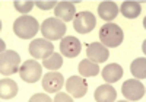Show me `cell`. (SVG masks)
I'll list each match as a JSON object with an SVG mask.
<instances>
[{"label": "cell", "instance_id": "1", "mask_svg": "<svg viewBox=\"0 0 146 102\" xmlns=\"http://www.w3.org/2000/svg\"><path fill=\"white\" fill-rule=\"evenodd\" d=\"M38 29L41 26L38 25V21L32 16H19L13 23V32L22 40H32L38 34Z\"/></svg>", "mask_w": 146, "mask_h": 102}, {"label": "cell", "instance_id": "2", "mask_svg": "<svg viewBox=\"0 0 146 102\" xmlns=\"http://www.w3.org/2000/svg\"><path fill=\"white\" fill-rule=\"evenodd\" d=\"M124 40V32L115 23H105L100 29V41L107 48H115Z\"/></svg>", "mask_w": 146, "mask_h": 102}, {"label": "cell", "instance_id": "3", "mask_svg": "<svg viewBox=\"0 0 146 102\" xmlns=\"http://www.w3.org/2000/svg\"><path fill=\"white\" fill-rule=\"evenodd\" d=\"M66 31H67L66 23L57 18H48L41 23V32L48 41L62 40V38H64Z\"/></svg>", "mask_w": 146, "mask_h": 102}, {"label": "cell", "instance_id": "4", "mask_svg": "<svg viewBox=\"0 0 146 102\" xmlns=\"http://www.w3.org/2000/svg\"><path fill=\"white\" fill-rule=\"evenodd\" d=\"M21 67V56L13 50L3 51L0 56V73L5 76L15 74Z\"/></svg>", "mask_w": 146, "mask_h": 102}, {"label": "cell", "instance_id": "5", "mask_svg": "<svg viewBox=\"0 0 146 102\" xmlns=\"http://www.w3.org/2000/svg\"><path fill=\"white\" fill-rule=\"evenodd\" d=\"M21 79L27 83H35L42 76V64H40L36 60H27L19 67Z\"/></svg>", "mask_w": 146, "mask_h": 102}, {"label": "cell", "instance_id": "6", "mask_svg": "<svg viewBox=\"0 0 146 102\" xmlns=\"http://www.w3.org/2000/svg\"><path fill=\"white\" fill-rule=\"evenodd\" d=\"M29 54L35 58V60H38V58H47L50 54L54 53V45L51 41H48V40H32L31 44H29Z\"/></svg>", "mask_w": 146, "mask_h": 102}, {"label": "cell", "instance_id": "7", "mask_svg": "<svg viewBox=\"0 0 146 102\" xmlns=\"http://www.w3.org/2000/svg\"><path fill=\"white\" fill-rule=\"evenodd\" d=\"M96 26V19L91 12H80L75 16L73 21V28L79 34H89Z\"/></svg>", "mask_w": 146, "mask_h": 102}, {"label": "cell", "instance_id": "8", "mask_svg": "<svg viewBox=\"0 0 146 102\" xmlns=\"http://www.w3.org/2000/svg\"><path fill=\"white\" fill-rule=\"evenodd\" d=\"M145 86L139 79L135 80H126L121 86V93L124 95V98L127 101H139L145 96Z\"/></svg>", "mask_w": 146, "mask_h": 102}, {"label": "cell", "instance_id": "9", "mask_svg": "<svg viewBox=\"0 0 146 102\" xmlns=\"http://www.w3.org/2000/svg\"><path fill=\"white\" fill-rule=\"evenodd\" d=\"M82 50V44L76 36H64L60 40V51L62 56L67 57V58H75L80 54Z\"/></svg>", "mask_w": 146, "mask_h": 102}, {"label": "cell", "instance_id": "10", "mask_svg": "<svg viewBox=\"0 0 146 102\" xmlns=\"http://www.w3.org/2000/svg\"><path fill=\"white\" fill-rule=\"evenodd\" d=\"M64 86L67 89V92L73 96V99L75 98H83L88 92V83L82 76H72V77H69L66 80Z\"/></svg>", "mask_w": 146, "mask_h": 102}, {"label": "cell", "instance_id": "11", "mask_svg": "<svg viewBox=\"0 0 146 102\" xmlns=\"http://www.w3.org/2000/svg\"><path fill=\"white\" fill-rule=\"evenodd\" d=\"M64 86V77L58 72H48L42 77V87L48 93H57Z\"/></svg>", "mask_w": 146, "mask_h": 102}, {"label": "cell", "instance_id": "12", "mask_svg": "<svg viewBox=\"0 0 146 102\" xmlns=\"http://www.w3.org/2000/svg\"><path fill=\"white\" fill-rule=\"evenodd\" d=\"M86 56H88V60L98 64V63H105L108 60L110 51L101 42H91L86 45Z\"/></svg>", "mask_w": 146, "mask_h": 102}, {"label": "cell", "instance_id": "13", "mask_svg": "<svg viewBox=\"0 0 146 102\" xmlns=\"http://www.w3.org/2000/svg\"><path fill=\"white\" fill-rule=\"evenodd\" d=\"M54 15H56L57 19L63 21V22L73 21V18L76 15L75 5L72 2H58L57 6L54 7Z\"/></svg>", "mask_w": 146, "mask_h": 102}, {"label": "cell", "instance_id": "14", "mask_svg": "<svg viewBox=\"0 0 146 102\" xmlns=\"http://www.w3.org/2000/svg\"><path fill=\"white\" fill-rule=\"evenodd\" d=\"M94 99L96 102H114L117 99V92L111 85H101L96 87L94 93Z\"/></svg>", "mask_w": 146, "mask_h": 102}, {"label": "cell", "instance_id": "15", "mask_svg": "<svg viewBox=\"0 0 146 102\" xmlns=\"http://www.w3.org/2000/svg\"><path fill=\"white\" fill-rule=\"evenodd\" d=\"M118 12H120L118 6L114 2H102L98 6V15H100V18L104 19V21H108V22L115 19L117 15H118Z\"/></svg>", "mask_w": 146, "mask_h": 102}, {"label": "cell", "instance_id": "16", "mask_svg": "<svg viewBox=\"0 0 146 102\" xmlns=\"http://www.w3.org/2000/svg\"><path fill=\"white\" fill-rule=\"evenodd\" d=\"M123 76V67L117 63H113V64H108L102 69V79L107 83H115L120 80V77Z\"/></svg>", "mask_w": 146, "mask_h": 102}, {"label": "cell", "instance_id": "17", "mask_svg": "<svg viewBox=\"0 0 146 102\" xmlns=\"http://www.w3.org/2000/svg\"><path fill=\"white\" fill-rule=\"evenodd\" d=\"M16 93H18V85H16V82L9 79V77L2 79V82H0V98L7 101V99L15 98Z\"/></svg>", "mask_w": 146, "mask_h": 102}, {"label": "cell", "instance_id": "18", "mask_svg": "<svg viewBox=\"0 0 146 102\" xmlns=\"http://www.w3.org/2000/svg\"><path fill=\"white\" fill-rule=\"evenodd\" d=\"M121 12V15L127 19H135L140 15L142 12V5L139 2H124L118 9Z\"/></svg>", "mask_w": 146, "mask_h": 102}, {"label": "cell", "instance_id": "19", "mask_svg": "<svg viewBox=\"0 0 146 102\" xmlns=\"http://www.w3.org/2000/svg\"><path fill=\"white\" fill-rule=\"evenodd\" d=\"M78 70H79V74L82 77H94L100 73V66L96 63L91 61V60H82L78 66Z\"/></svg>", "mask_w": 146, "mask_h": 102}, {"label": "cell", "instance_id": "20", "mask_svg": "<svg viewBox=\"0 0 146 102\" xmlns=\"http://www.w3.org/2000/svg\"><path fill=\"white\" fill-rule=\"evenodd\" d=\"M130 72L136 79H139V80L145 79L146 77V58L139 57L136 60H133L131 64H130Z\"/></svg>", "mask_w": 146, "mask_h": 102}, {"label": "cell", "instance_id": "21", "mask_svg": "<svg viewBox=\"0 0 146 102\" xmlns=\"http://www.w3.org/2000/svg\"><path fill=\"white\" fill-rule=\"evenodd\" d=\"M62 66H63V58H62V54L58 53H53L42 60V67L48 70H58Z\"/></svg>", "mask_w": 146, "mask_h": 102}, {"label": "cell", "instance_id": "22", "mask_svg": "<svg viewBox=\"0 0 146 102\" xmlns=\"http://www.w3.org/2000/svg\"><path fill=\"white\" fill-rule=\"evenodd\" d=\"M35 2H32V0H25V2H19V0H15L13 2V6L18 12H21V13H29V12L32 10Z\"/></svg>", "mask_w": 146, "mask_h": 102}, {"label": "cell", "instance_id": "23", "mask_svg": "<svg viewBox=\"0 0 146 102\" xmlns=\"http://www.w3.org/2000/svg\"><path fill=\"white\" fill-rule=\"evenodd\" d=\"M57 3L58 2H41V0H36L35 2V5L38 6L40 9H42V10H48V9H53V7H56L57 6Z\"/></svg>", "mask_w": 146, "mask_h": 102}, {"label": "cell", "instance_id": "24", "mask_svg": "<svg viewBox=\"0 0 146 102\" xmlns=\"http://www.w3.org/2000/svg\"><path fill=\"white\" fill-rule=\"evenodd\" d=\"M29 101H31V102H36V101H45V102H50L51 98H48V96L44 95V93H36V95H34Z\"/></svg>", "mask_w": 146, "mask_h": 102}, {"label": "cell", "instance_id": "25", "mask_svg": "<svg viewBox=\"0 0 146 102\" xmlns=\"http://www.w3.org/2000/svg\"><path fill=\"white\" fill-rule=\"evenodd\" d=\"M54 101H56V102H63V101L72 102L73 99H72V98H69L66 93H57V95H56V98H54Z\"/></svg>", "mask_w": 146, "mask_h": 102}]
</instances>
